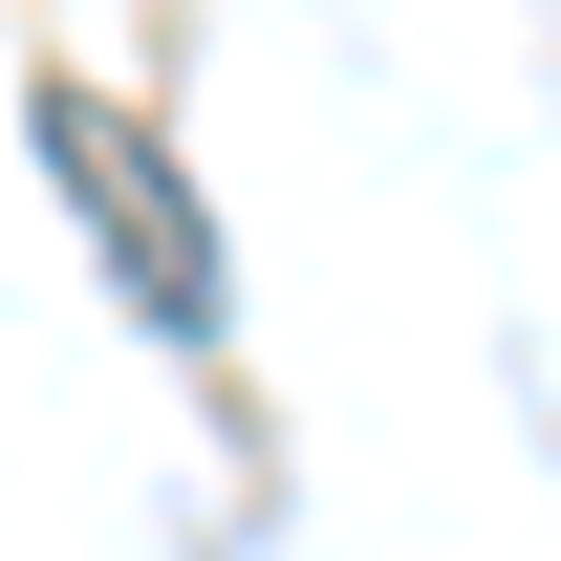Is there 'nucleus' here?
Returning a JSON list of instances; mask_svg holds the SVG:
<instances>
[{
  "label": "nucleus",
  "mask_w": 561,
  "mask_h": 561,
  "mask_svg": "<svg viewBox=\"0 0 561 561\" xmlns=\"http://www.w3.org/2000/svg\"><path fill=\"white\" fill-rule=\"evenodd\" d=\"M44 173H66V216L108 238V280L151 302V346H216V302H238V280H216V216H195V173H173L108 87H44Z\"/></svg>",
  "instance_id": "nucleus-1"
}]
</instances>
